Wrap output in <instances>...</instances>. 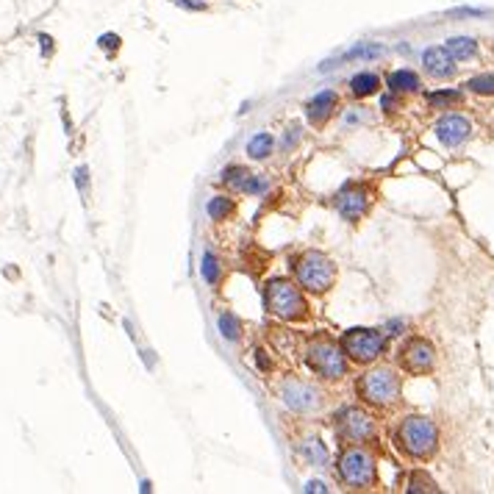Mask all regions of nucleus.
I'll return each instance as SVG.
<instances>
[{"instance_id":"obj_25","label":"nucleus","mask_w":494,"mask_h":494,"mask_svg":"<svg viewBox=\"0 0 494 494\" xmlns=\"http://www.w3.org/2000/svg\"><path fill=\"white\" fill-rule=\"evenodd\" d=\"M466 89L475 95H494V72H483L466 81Z\"/></svg>"},{"instance_id":"obj_28","label":"nucleus","mask_w":494,"mask_h":494,"mask_svg":"<svg viewBox=\"0 0 494 494\" xmlns=\"http://www.w3.org/2000/svg\"><path fill=\"white\" fill-rule=\"evenodd\" d=\"M300 128H297V125H292V128H289V131H286V139H284V150H289V147H292V145H297V139H300Z\"/></svg>"},{"instance_id":"obj_1","label":"nucleus","mask_w":494,"mask_h":494,"mask_svg":"<svg viewBox=\"0 0 494 494\" xmlns=\"http://www.w3.org/2000/svg\"><path fill=\"white\" fill-rule=\"evenodd\" d=\"M395 444L397 450L408 459H417V461H425L436 453L439 447V428L430 417L422 414H411L405 417L395 430Z\"/></svg>"},{"instance_id":"obj_10","label":"nucleus","mask_w":494,"mask_h":494,"mask_svg":"<svg viewBox=\"0 0 494 494\" xmlns=\"http://www.w3.org/2000/svg\"><path fill=\"white\" fill-rule=\"evenodd\" d=\"M397 361H400V366L405 372H411V375H428L430 369H433V364H436V350H433V344H430L428 339L414 336V339H408L400 347Z\"/></svg>"},{"instance_id":"obj_15","label":"nucleus","mask_w":494,"mask_h":494,"mask_svg":"<svg viewBox=\"0 0 494 494\" xmlns=\"http://www.w3.org/2000/svg\"><path fill=\"white\" fill-rule=\"evenodd\" d=\"M300 456L305 459V464H314V466H328L330 461V453L328 447H325V442L317 439V436H308V439L300 442Z\"/></svg>"},{"instance_id":"obj_7","label":"nucleus","mask_w":494,"mask_h":494,"mask_svg":"<svg viewBox=\"0 0 494 494\" xmlns=\"http://www.w3.org/2000/svg\"><path fill=\"white\" fill-rule=\"evenodd\" d=\"M339 347L344 356L356 364H372L378 361L386 350V336L375 328H350L342 333Z\"/></svg>"},{"instance_id":"obj_19","label":"nucleus","mask_w":494,"mask_h":494,"mask_svg":"<svg viewBox=\"0 0 494 494\" xmlns=\"http://www.w3.org/2000/svg\"><path fill=\"white\" fill-rule=\"evenodd\" d=\"M378 89H381V78H378L375 72H359V75L350 78V92H353L356 98H369V95H375Z\"/></svg>"},{"instance_id":"obj_24","label":"nucleus","mask_w":494,"mask_h":494,"mask_svg":"<svg viewBox=\"0 0 494 494\" xmlns=\"http://www.w3.org/2000/svg\"><path fill=\"white\" fill-rule=\"evenodd\" d=\"M461 92L459 89H439V92H430L428 95V103L433 108H450V106H456V103H461Z\"/></svg>"},{"instance_id":"obj_23","label":"nucleus","mask_w":494,"mask_h":494,"mask_svg":"<svg viewBox=\"0 0 494 494\" xmlns=\"http://www.w3.org/2000/svg\"><path fill=\"white\" fill-rule=\"evenodd\" d=\"M200 275H203V281L211 284V286L220 281V264H217V256H214L211 250H206L203 259H200Z\"/></svg>"},{"instance_id":"obj_9","label":"nucleus","mask_w":494,"mask_h":494,"mask_svg":"<svg viewBox=\"0 0 494 494\" xmlns=\"http://www.w3.org/2000/svg\"><path fill=\"white\" fill-rule=\"evenodd\" d=\"M281 400L295 414H317L322 408V403H325V395L320 392V386H314L308 381L286 378L281 383Z\"/></svg>"},{"instance_id":"obj_5","label":"nucleus","mask_w":494,"mask_h":494,"mask_svg":"<svg viewBox=\"0 0 494 494\" xmlns=\"http://www.w3.org/2000/svg\"><path fill=\"white\" fill-rule=\"evenodd\" d=\"M292 269H295L297 286L311 295H325L336 284V264L320 250H305L303 256H297L292 262Z\"/></svg>"},{"instance_id":"obj_22","label":"nucleus","mask_w":494,"mask_h":494,"mask_svg":"<svg viewBox=\"0 0 494 494\" xmlns=\"http://www.w3.org/2000/svg\"><path fill=\"white\" fill-rule=\"evenodd\" d=\"M206 211H208V217L211 220H217V223H223V220H228L233 211V203L231 198H225V195H217V198L208 200V206H206Z\"/></svg>"},{"instance_id":"obj_20","label":"nucleus","mask_w":494,"mask_h":494,"mask_svg":"<svg viewBox=\"0 0 494 494\" xmlns=\"http://www.w3.org/2000/svg\"><path fill=\"white\" fill-rule=\"evenodd\" d=\"M386 53V47L383 45H378V42H361V45H356V47H350L339 62H369V59H381Z\"/></svg>"},{"instance_id":"obj_26","label":"nucleus","mask_w":494,"mask_h":494,"mask_svg":"<svg viewBox=\"0 0 494 494\" xmlns=\"http://www.w3.org/2000/svg\"><path fill=\"white\" fill-rule=\"evenodd\" d=\"M217 325H220L223 339H228V342H236V339L242 336V325H239V320H236L233 314H220V317H217Z\"/></svg>"},{"instance_id":"obj_3","label":"nucleus","mask_w":494,"mask_h":494,"mask_svg":"<svg viewBox=\"0 0 494 494\" xmlns=\"http://www.w3.org/2000/svg\"><path fill=\"white\" fill-rule=\"evenodd\" d=\"M336 472L347 489L356 492H369L378 483V466L372 453H366L361 444H347L339 459H336Z\"/></svg>"},{"instance_id":"obj_32","label":"nucleus","mask_w":494,"mask_h":494,"mask_svg":"<svg viewBox=\"0 0 494 494\" xmlns=\"http://www.w3.org/2000/svg\"><path fill=\"white\" fill-rule=\"evenodd\" d=\"M400 328H405L400 320H395V322H389V336H397V333H403Z\"/></svg>"},{"instance_id":"obj_31","label":"nucleus","mask_w":494,"mask_h":494,"mask_svg":"<svg viewBox=\"0 0 494 494\" xmlns=\"http://www.w3.org/2000/svg\"><path fill=\"white\" fill-rule=\"evenodd\" d=\"M75 184H78V186H81V189H84V186H86V167H81V169H78V172H75Z\"/></svg>"},{"instance_id":"obj_16","label":"nucleus","mask_w":494,"mask_h":494,"mask_svg":"<svg viewBox=\"0 0 494 494\" xmlns=\"http://www.w3.org/2000/svg\"><path fill=\"white\" fill-rule=\"evenodd\" d=\"M444 50L456 59V62H466V59H475L478 56V42L472 36H450L444 42Z\"/></svg>"},{"instance_id":"obj_33","label":"nucleus","mask_w":494,"mask_h":494,"mask_svg":"<svg viewBox=\"0 0 494 494\" xmlns=\"http://www.w3.org/2000/svg\"><path fill=\"white\" fill-rule=\"evenodd\" d=\"M381 106H383L386 111H392V108H395V98H392V95H386V98H381Z\"/></svg>"},{"instance_id":"obj_27","label":"nucleus","mask_w":494,"mask_h":494,"mask_svg":"<svg viewBox=\"0 0 494 494\" xmlns=\"http://www.w3.org/2000/svg\"><path fill=\"white\" fill-rule=\"evenodd\" d=\"M405 489H408V492H439V486L433 483V478H428L425 472H411Z\"/></svg>"},{"instance_id":"obj_12","label":"nucleus","mask_w":494,"mask_h":494,"mask_svg":"<svg viewBox=\"0 0 494 494\" xmlns=\"http://www.w3.org/2000/svg\"><path fill=\"white\" fill-rule=\"evenodd\" d=\"M469 133H472V123L461 114H444L436 123V139L444 147H459L469 139Z\"/></svg>"},{"instance_id":"obj_4","label":"nucleus","mask_w":494,"mask_h":494,"mask_svg":"<svg viewBox=\"0 0 494 494\" xmlns=\"http://www.w3.org/2000/svg\"><path fill=\"white\" fill-rule=\"evenodd\" d=\"M356 392L361 397V403L372 408H392L403 395V383L392 366H375L359 378Z\"/></svg>"},{"instance_id":"obj_6","label":"nucleus","mask_w":494,"mask_h":494,"mask_svg":"<svg viewBox=\"0 0 494 494\" xmlns=\"http://www.w3.org/2000/svg\"><path fill=\"white\" fill-rule=\"evenodd\" d=\"M305 364L314 375L325 378V381H342L347 375V356L342 347H336V342H330L325 336L314 339L305 347Z\"/></svg>"},{"instance_id":"obj_30","label":"nucleus","mask_w":494,"mask_h":494,"mask_svg":"<svg viewBox=\"0 0 494 494\" xmlns=\"http://www.w3.org/2000/svg\"><path fill=\"white\" fill-rule=\"evenodd\" d=\"M305 492H328V486L322 481H311V483H305Z\"/></svg>"},{"instance_id":"obj_8","label":"nucleus","mask_w":494,"mask_h":494,"mask_svg":"<svg viewBox=\"0 0 494 494\" xmlns=\"http://www.w3.org/2000/svg\"><path fill=\"white\" fill-rule=\"evenodd\" d=\"M333 430L344 444H364L375 436V420L359 405H344L333 417Z\"/></svg>"},{"instance_id":"obj_2","label":"nucleus","mask_w":494,"mask_h":494,"mask_svg":"<svg viewBox=\"0 0 494 494\" xmlns=\"http://www.w3.org/2000/svg\"><path fill=\"white\" fill-rule=\"evenodd\" d=\"M264 305L272 317L284 320V322H300L308 317V303L300 292L297 281H286V278H272L264 286Z\"/></svg>"},{"instance_id":"obj_13","label":"nucleus","mask_w":494,"mask_h":494,"mask_svg":"<svg viewBox=\"0 0 494 494\" xmlns=\"http://www.w3.org/2000/svg\"><path fill=\"white\" fill-rule=\"evenodd\" d=\"M422 67L433 78H453L456 75V59L444 47H428L422 53Z\"/></svg>"},{"instance_id":"obj_29","label":"nucleus","mask_w":494,"mask_h":494,"mask_svg":"<svg viewBox=\"0 0 494 494\" xmlns=\"http://www.w3.org/2000/svg\"><path fill=\"white\" fill-rule=\"evenodd\" d=\"M100 45H103V47H117V45H120V36L106 33V36H100Z\"/></svg>"},{"instance_id":"obj_18","label":"nucleus","mask_w":494,"mask_h":494,"mask_svg":"<svg viewBox=\"0 0 494 494\" xmlns=\"http://www.w3.org/2000/svg\"><path fill=\"white\" fill-rule=\"evenodd\" d=\"M250 181H253V172H250L247 167H228V169L223 172V184H225L228 189H233V192H242V195H247Z\"/></svg>"},{"instance_id":"obj_17","label":"nucleus","mask_w":494,"mask_h":494,"mask_svg":"<svg viewBox=\"0 0 494 494\" xmlns=\"http://www.w3.org/2000/svg\"><path fill=\"white\" fill-rule=\"evenodd\" d=\"M386 86H389L395 95H403V92H417V89H420V75H417L414 69H395V72H389Z\"/></svg>"},{"instance_id":"obj_14","label":"nucleus","mask_w":494,"mask_h":494,"mask_svg":"<svg viewBox=\"0 0 494 494\" xmlns=\"http://www.w3.org/2000/svg\"><path fill=\"white\" fill-rule=\"evenodd\" d=\"M336 103H339V95H336L333 89H325V92L314 95V98L305 103V117H308V123H311V125L328 123L333 108H336Z\"/></svg>"},{"instance_id":"obj_21","label":"nucleus","mask_w":494,"mask_h":494,"mask_svg":"<svg viewBox=\"0 0 494 494\" xmlns=\"http://www.w3.org/2000/svg\"><path fill=\"white\" fill-rule=\"evenodd\" d=\"M275 147V139L269 133H256L250 142H247V156L256 159V162H264Z\"/></svg>"},{"instance_id":"obj_11","label":"nucleus","mask_w":494,"mask_h":494,"mask_svg":"<svg viewBox=\"0 0 494 494\" xmlns=\"http://www.w3.org/2000/svg\"><path fill=\"white\" fill-rule=\"evenodd\" d=\"M366 208H369V192H366L364 186L347 184V186L336 195V211H339L347 223H356L359 217H364Z\"/></svg>"}]
</instances>
